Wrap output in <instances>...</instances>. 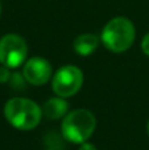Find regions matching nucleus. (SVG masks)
<instances>
[{"instance_id": "obj_1", "label": "nucleus", "mask_w": 149, "mask_h": 150, "mask_svg": "<svg viewBox=\"0 0 149 150\" xmlns=\"http://www.w3.org/2000/svg\"><path fill=\"white\" fill-rule=\"evenodd\" d=\"M4 116L16 129L31 130L40 124L42 109L38 104L29 99L13 98L4 105Z\"/></svg>"}, {"instance_id": "obj_2", "label": "nucleus", "mask_w": 149, "mask_h": 150, "mask_svg": "<svg viewBox=\"0 0 149 150\" xmlns=\"http://www.w3.org/2000/svg\"><path fill=\"white\" fill-rule=\"evenodd\" d=\"M96 128V119L89 109H74L63 117L62 134L65 140L73 144H83L92 136Z\"/></svg>"}, {"instance_id": "obj_3", "label": "nucleus", "mask_w": 149, "mask_h": 150, "mask_svg": "<svg viewBox=\"0 0 149 150\" xmlns=\"http://www.w3.org/2000/svg\"><path fill=\"white\" fill-rule=\"evenodd\" d=\"M135 26L127 17H115L110 20L102 32V42L112 53H123L132 46L135 41Z\"/></svg>"}, {"instance_id": "obj_4", "label": "nucleus", "mask_w": 149, "mask_h": 150, "mask_svg": "<svg viewBox=\"0 0 149 150\" xmlns=\"http://www.w3.org/2000/svg\"><path fill=\"white\" fill-rule=\"evenodd\" d=\"M28 55V46L23 37L5 34L0 38V63L9 69L21 66Z\"/></svg>"}, {"instance_id": "obj_5", "label": "nucleus", "mask_w": 149, "mask_h": 150, "mask_svg": "<svg viewBox=\"0 0 149 150\" xmlns=\"http://www.w3.org/2000/svg\"><path fill=\"white\" fill-rule=\"evenodd\" d=\"M83 84V74L77 66L66 65L53 76L52 88L61 98H70L81 90Z\"/></svg>"}, {"instance_id": "obj_6", "label": "nucleus", "mask_w": 149, "mask_h": 150, "mask_svg": "<svg viewBox=\"0 0 149 150\" xmlns=\"http://www.w3.org/2000/svg\"><path fill=\"white\" fill-rule=\"evenodd\" d=\"M52 66L45 58L33 57L24 65L23 75L28 83L33 86H42L52 78Z\"/></svg>"}, {"instance_id": "obj_7", "label": "nucleus", "mask_w": 149, "mask_h": 150, "mask_svg": "<svg viewBox=\"0 0 149 150\" xmlns=\"http://www.w3.org/2000/svg\"><path fill=\"white\" fill-rule=\"evenodd\" d=\"M69 104L65 100V98H52L44 104L42 107V113L48 117L49 120H58L63 117L67 113Z\"/></svg>"}, {"instance_id": "obj_8", "label": "nucleus", "mask_w": 149, "mask_h": 150, "mask_svg": "<svg viewBox=\"0 0 149 150\" xmlns=\"http://www.w3.org/2000/svg\"><path fill=\"white\" fill-rule=\"evenodd\" d=\"M98 45H99V38L95 34L84 33L75 38L74 50L77 52V54L82 55V57H87V55H91L98 49Z\"/></svg>"}, {"instance_id": "obj_9", "label": "nucleus", "mask_w": 149, "mask_h": 150, "mask_svg": "<svg viewBox=\"0 0 149 150\" xmlns=\"http://www.w3.org/2000/svg\"><path fill=\"white\" fill-rule=\"evenodd\" d=\"M11 76H12V74H11V71H9V67L1 66V67H0V83L9 82Z\"/></svg>"}, {"instance_id": "obj_10", "label": "nucleus", "mask_w": 149, "mask_h": 150, "mask_svg": "<svg viewBox=\"0 0 149 150\" xmlns=\"http://www.w3.org/2000/svg\"><path fill=\"white\" fill-rule=\"evenodd\" d=\"M141 49H143V52H144V54L149 57V33L145 34L144 38H143V41H141Z\"/></svg>"}, {"instance_id": "obj_11", "label": "nucleus", "mask_w": 149, "mask_h": 150, "mask_svg": "<svg viewBox=\"0 0 149 150\" xmlns=\"http://www.w3.org/2000/svg\"><path fill=\"white\" fill-rule=\"evenodd\" d=\"M79 150H96V148H95L92 144L83 142V144H81V148H79Z\"/></svg>"}, {"instance_id": "obj_12", "label": "nucleus", "mask_w": 149, "mask_h": 150, "mask_svg": "<svg viewBox=\"0 0 149 150\" xmlns=\"http://www.w3.org/2000/svg\"><path fill=\"white\" fill-rule=\"evenodd\" d=\"M147 129H148V134H149V121H148V127H147Z\"/></svg>"}, {"instance_id": "obj_13", "label": "nucleus", "mask_w": 149, "mask_h": 150, "mask_svg": "<svg viewBox=\"0 0 149 150\" xmlns=\"http://www.w3.org/2000/svg\"><path fill=\"white\" fill-rule=\"evenodd\" d=\"M0 13H1V4H0Z\"/></svg>"}, {"instance_id": "obj_14", "label": "nucleus", "mask_w": 149, "mask_h": 150, "mask_svg": "<svg viewBox=\"0 0 149 150\" xmlns=\"http://www.w3.org/2000/svg\"><path fill=\"white\" fill-rule=\"evenodd\" d=\"M48 150H54V149H48Z\"/></svg>"}]
</instances>
